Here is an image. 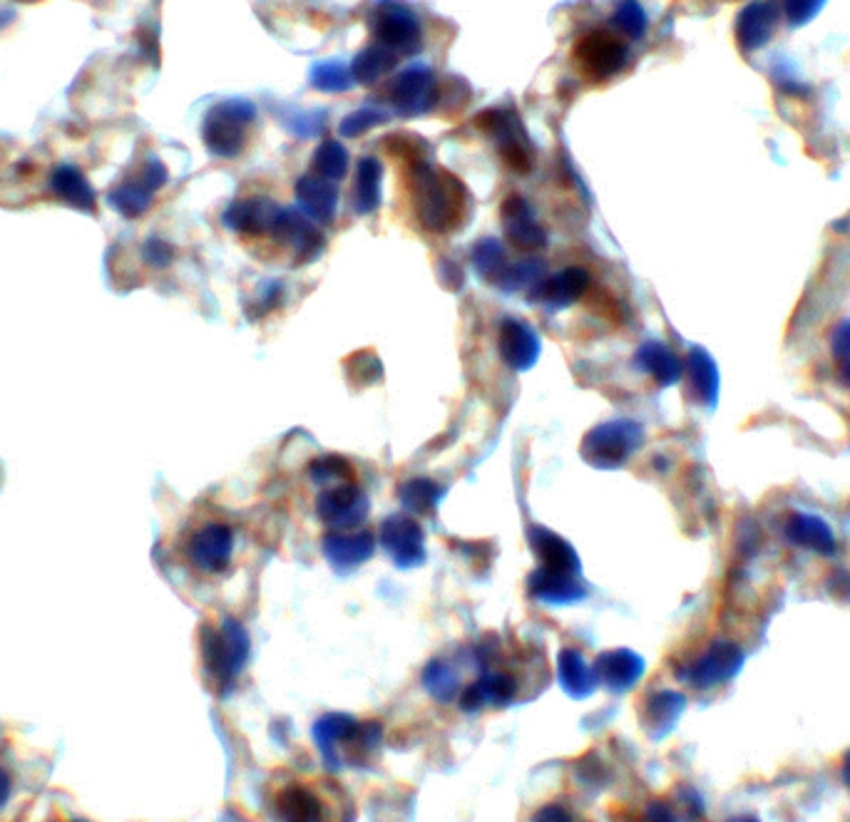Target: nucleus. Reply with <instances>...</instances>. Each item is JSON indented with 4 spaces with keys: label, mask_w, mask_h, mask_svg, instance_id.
Listing matches in <instances>:
<instances>
[{
    "label": "nucleus",
    "mask_w": 850,
    "mask_h": 822,
    "mask_svg": "<svg viewBox=\"0 0 850 822\" xmlns=\"http://www.w3.org/2000/svg\"><path fill=\"white\" fill-rule=\"evenodd\" d=\"M560 684L572 699H587L597 688V672L595 666L587 664V658L577 649H562L558 658Z\"/></svg>",
    "instance_id": "6ab92c4d"
},
{
    "label": "nucleus",
    "mask_w": 850,
    "mask_h": 822,
    "mask_svg": "<svg viewBox=\"0 0 850 822\" xmlns=\"http://www.w3.org/2000/svg\"><path fill=\"white\" fill-rule=\"evenodd\" d=\"M532 822H575V815L560 802H550V806H542L535 812Z\"/></svg>",
    "instance_id": "ea45409f"
},
{
    "label": "nucleus",
    "mask_w": 850,
    "mask_h": 822,
    "mask_svg": "<svg viewBox=\"0 0 850 822\" xmlns=\"http://www.w3.org/2000/svg\"><path fill=\"white\" fill-rule=\"evenodd\" d=\"M50 186H52V192H56L62 202L70 204V207H77V209H85V211H89V209L95 207L93 186H89V182L85 180V174L80 172V169H75V167H70V165L58 167L56 172H52Z\"/></svg>",
    "instance_id": "b1692460"
},
{
    "label": "nucleus",
    "mask_w": 850,
    "mask_h": 822,
    "mask_svg": "<svg viewBox=\"0 0 850 822\" xmlns=\"http://www.w3.org/2000/svg\"><path fill=\"white\" fill-rule=\"evenodd\" d=\"M737 822H754V820H749V818H746V820H737Z\"/></svg>",
    "instance_id": "a19ab883"
},
{
    "label": "nucleus",
    "mask_w": 850,
    "mask_h": 822,
    "mask_svg": "<svg viewBox=\"0 0 850 822\" xmlns=\"http://www.w3.org/2000/svg\"><path fill=\"white\" fill-rule=\"evenodd\" d=\"M682 705H684V701H682V696H679V693L659 691V693H655L647 701V718H649V723L665 726V723H671L679 716Z\"/></svg>",
    "instance_id": "c9c22d12"
},
{
    "label": "nucleus",
    "mask_w": 850,
    "mask_h": 822,
    "mask_svg": "<svg viewBox=\"0 0 850 822\" xmlns=\"http://www.w3.org/2000/svg\"><path fill=\"white\" fill-rule=\"evenodd\" d=\"M778 11L774 3H751L741 11L737 21V40L744 52L758 50L771 38Z\"/></svg>",
    "instance_id": "dca6fc26"
},
{
    "label": "nucleus",
    "mask_w": 850,
    "mask_h": 822,
    "mask_svg": "<svg viewBox=\"0 0 850 822\" xmlns=\"http://www.w3.org/2000/svg\"><path fill=\"white\" fill-rule=\"evenodd\" d=\"M231 549H235V534L224 524H204L190 534L184 554L194 569L204 575H219L229 567Z\"/></svg>",
    "instance_id": "423d86ee"
},
{
    "label": "nucleus",
    "mask_w": 850,
    "mask_h": 822,
    "mask_svg": "<svg viewBox=\"0 0 850 822\" xmlns=\"http://www.w3.org/2000/svg\"><path fill=\"white\" fill-rule=\"evenodd\" d=\"M503 221L507 231V241L517 252H540L548 244V237L542 234V229L535 225V219L527 211V204L523 200H510L503 207Z\"/></svg>",
    "instance_id": "2eb2a0df"
},
{
    "label": "nucleus",
    "mask_w": 850,
    "mask_h": 822,
    "mask_svg": "<svg viewBox=\"0 0 850 822\" xmlns=\"http://www.w3.org/2000/svg\"><path fill=\"white\" fill-rule=\"evenodd\" d=\"M530 547L535 549L537 559L542 561L544 569L560 571V575L579 577V557L572 549V544L554 534L548 527H530Z\"/></svg>",
    "instance_id": "f8f14e48"
},
{
    "label": "nucleus",
    "mask_w": 850,
    "mask_h": 822,
    "mask_svg": "<svg viewBox=\"0 0 850 822\" xmlns=\"http://www.w3.org/2000/svg\"><path fill=\"white\" fill-rule=\"evenodd\" d=\"M848 777H850V761H848Z\"/></svg>",
    "instance_id": "79ce46f5"
},
{
    "label": "nucleus",
    "mask_w": 850,
    "mask_h": 822,
    "mask_svg": "<svg viewBox=\"0 0 850 822\" xmlns=\"http://www.w3.org/2000/svg\"><path fill=\"white\" fill-rule=\"evenodd\" d=\"M836 355L840 361V373H843V378L850 383V324H846L843 328L838 330Z\"/></svg>",
    "instance_id": "58836bf2"
},
{
    "label": "nucleus",
    "mask_w": 850,
    "mask_h": 822,
    "mask_svg": "<svg viewBox=\"0 0 850 822\" xmlns=\"http://www.w3.org/2000/svg\"><path fill=\"white\" fill-rule=\"evenodd\" d=\"M381 544L400 569H414L426 561V540L420 524L406 512L391 515L381 524Z\"/></svg>",
    "instance_id": "39448f33"
},
{
    "label": "nucleus",
    "mask_w": 850,
    "mask_h": 822,
    "mask_svg": "<svg viewBox=\"0 0 850 822\" xmlns=\"http://www.w3.org/2000/svg\"><path fill=\"white\" fill-rule=\"evenodd\" d=\"M276 812L282 822H324V808L316 795L303 788V785H289L279 793Z\"/></svg>",
    "instance_id": "4be33fe9"
},
{
    "label": "nucleus",
    "mask_w": 850,
    "mask_h": 822,
    "mask_svg": "<svg viewBox=\"0 0 850 822\" xmlns=\"http://www.w3.org/2000/svg\"><path fill=\"white\" fill-rule=\"evenodd\" d=\"M572 58L582 70V75L592 83H604L610 80L614 73H620L624 60H626V48L620 38H614L612 33L604 31H595L587 33L585 38H579L575 43V52Z\"/></svg>",
    "instance_id": "20e7f679"
},
{
    "label": "nucleus",
    "mask_w": 850,
    "mask_h": 822,
    "mask_svg": "<svg viewBox=\"0 0 850 822\" xmlns=\"http://www.w3.org/2000/svg\"><path fill=\"white\" fill-rule=\"evenodd\" d=\"M316 512L331 530L348 532L369 517V499L351 482H344L319 495Z\"/></svg>",
    "instance_id": "0eeeda50"
},
{
    "label": "nucleus",
    "mask_w": 850,
    "mask_h": 822,
    "mask_svg": "<svg viewBox=\"0 0 850 822\" xmlns=\"http://www.w3.org/2000/svg\"><path fill=\"white\" fill-rule=\"evenodd\" d=\"M375 540L369 530L328 532L324 537V554L336 571H351L373 557Z\"/></svg>",
    "instance_id": "9d476101"
},
{
    "label": "nucleus",
    "mask_w": 850,
    "mask_h": 822,
    "mask_svg": "<svg viewBox=\"0 0 850 822\" xmlns=\"http://www.w3.org/2000/svg\"><path fill=\"white\" fill-rule=\"evenodd\" d=\"M410 192H414V207L420 225L433 234H447L465 221L468 192L453 174L431 172L428 167L418 165L410 172Z\"/></svg>",
    "instance_id": "f257e3e1"
},
{
    "label": "nucleus",
    "mask_w": 850,
    "mask_h": 822,
    "mask_svg": "<svg viewBox=\"0 0 850 822\" xmlns=\"http://www.w3.org/2000/svg\"><path fill=\"white\" fill-rule=\"evenodd\" d=\"M637 363L642 371H647L659 386H671L679 380V375L684 373L682 361L677 359V353L665 343H647L639 348Z\"/></svg>",
    "instance_id": "393cba45"
},
{
    "label": "nucleus",
    "mask_w": 850,
    "mask_h": 822,
    "mask_svg": "<svg viewBox=\"0 0 850 822\" xmlns=\"http://www.w3.org/2000/svg\"><path fill=\"white\" fill-rule=\"evenodd\" d=\"M423 686H426V691L441 703L453 701L460 691L458 674H455V668L447 664V661H441V658L431 661V664L423 668Z\"/></svg>",
    "instance_id": "cd10ccee"
},
{
    "label": "nucleus",
    "mask_w": 850,
    "mask_h": 822,
    "mask_svg": "<svg viewBox=\"0 0 850 822\" xmlns=\"http://www.w3.org/2000/svg\"><path fill=\"white\" fill-rule=\"evenodd\" d=\"M356 723L354 716H346V713H326L316 721L313 726V738H316V746L324 755V763L328 767H342V758H338V744L346 736V730Z\"/></svg>",
    "instance_id": "5701e85b"
},
{
    "label": "nucleus",
    "mask_w": 850,
    "mask_h": 822,
    "mask_svg": "<svg viewBox=\"0 0 850 822\" xmlns=\"http://www.w3.org/2000/svg\"><path fill=\"white\" fill-rule=\"evenodd\" d=\"M527 589L535 599L548 604H575L587 596V589L579 582V577L560 575V571H550L544 567L532 571L527 579Z\"/></svg>",
    "instance_id": "4468645a"
},
{
    "label": "nucleus",
    "mask_w": 850,
    "mask_h": 822,
    "mask_svg": "<svg viewBox=\"0 0 850 822\" xmlns=\"http://www.w3.org/2000/svg\"><path fill=\"white\" fill-rule=\"evenodd\" d=\"M791 537L795 542L805 544V547H813L821 552L834 547V537H830L828 527L821 524L818 520H811V517H795L791 522Z\"/></svg>",
    "instance_id": "72a5a7b5"
},
{
    "label": "nucleus",
    "mask_w": 850,
    "mask_h": 822,
    "mask_svg": "<svg viewBox=\"0 0 850 822\" xmlns=\"http://www.w3.org/2000/svg\"><path fill=\"white\" fill-rule=\"evenodd\" d=\"M739 666V651L731 643H716L702 658L694 661L692 672H689V681L699 688H709L714 684H721L723 678L733 674V668Z\"/></svg>",
    "instance_id": "f3484780"
},
{
    "label": "nucleus",
    "mask_w": 850,
    "mask_h": 822,
    "mask_svg": "<svg viewBox=\"0 0 850 822\" xmlns=\"http://www.w3.org/2000/svg\"><path fill=\"white\" fill-rule=\"evenodd\" d=\"M311 480L319 485H344L354 480V464L342 455H321L311 462Z\"/></svg>",
    "instance_id": "7c9ffc66"
},
{
    "label": "nucleus",
    "mask_w": 850,
    "mask_h": 822,
    "mask_svg": "<svg viewBox=\"0 0 850 822\" xmlns=\"http://www.w3.org/2000/svg\"><path fill=\"white\" fill-rule=\"evenodd\" d=\"M517 696V681L513 674L488 672L476 684L468 686L460 696V709L476 713L482 709H503Z\"/></svg>",
    "instance_id": "1a4fd4ad"
},
{
    "label": "nucleus",
    "mask_w": 850,
    "mask_h": 822,
    "mask_svg": "<svg viewBox=\"0 0 850 822\" xmlns=\"http://www.w3.org/2000/svg\"><path fill=\"white\" fill-rule=\"evenodd\" d=\"M381 744H383L381 723L356 721L354 726L346 730L342 744H338V758H346L344 763L363 765L366 761H371V758L379 753Z\"/></svg>",
    "instance_id": "a211bd4d"
},
{
    "label": "nucleus",
    "mask_w": 850,
    "mask_h": 822,
    "mask_svg": "<svg viewBox=\"0 0 850 822\" xmlns=\"http://www.w3.org/2000/svg\"><path fill=\"white\" fill-rule=\"evenodd\" d=\"M274 231L294 249L299 264L313 262V258L321 254V249H324V239L319 237V231H313L307 221L291 217V214H282V217L276 219Z\"/></svg>",
    "instance_id": "412c9836"
},
{
    "label": "nucleus",
    "mask_w": 850,
    "mask_h": 822,
    "mask_svg": "<svg viewBox=\"0 0 850 822\" xmlns=\"http://www.w3.org/2000/svg\"><path fill=\"white\" fill-rule=\"evenodd\" d=\"M823 3L826 0H783V11L793 25H803L821 11Z\"/></svg>",
    "instance_id": "4c0bfd02"
},
{
    "label": "nucleus",
    "mask_w": 850,
    "mask_h": 822,
    "mask_svg": "<svg viewBox=\"0 0 850 822\" xmlns=\"http://www.w3.org/2000/svg\"><path fill=\"white\" fill-rule=\"evenodd\" d=\"M642 445V427L630 420H612L592 427L582 440V458L592 468L616 470Z\"/></svg>",
    "instance_id": "7ed1b4c3"
},
{
    "label": "nucleus",
    "mask_w": 850,
    "mask_h": 822,
    "mask_svg": "<svg viewBox=\"0 0 850 822\" xmlns=\"http://www.w3.org/2000/svg\"><path fill=\"white\" fill-rule=\"evenodd\" d=\"M284 299V289L276 281H266L256 289L252 303H249V314L262 318L266 314H272V311L279 306Z\"/></svg>",
    "instance_id": "e433bc0d"
},
{
    "label": "nucleus",
    "mask_w": 850,
    "mask_h": 822,
    "mask_svg": "<svg viewBox=\"0 0 850 822\" xmlns=\"http://www.w3.org/2000/svg\"><path fill=\"white\" fill-rule=\"evenodd\" d=\"M500 355L507 368H513L517 373L530 371L532 365L540 359V338H537L535 330L523 324V321L507 318L503 328H500Z\"/></svg>",
    "instance_id": "6e6552de"
},
{
    "label": "nucleus",
    "mask_w": 850,
    "mask_h": 822,
    "mask_svg": "<svg viewBox=\"0 0 850 822\" xmlns=\"http://www.w3.org/2000/svg\"><path fill=\"white\" fill-rule=\"evenodd\" d=\"M443 489L435 485L433 480L426 478H416L408 480L406 485L400 487V505L414 515H433L435 505L441 503Z\"/></svg>",
    "instance_id": "bb28decb"
},
{
    "label": "nucleus",
    "mask_w": 850,
    "mask_h": 822,
    "mask_svg": "<svg viewBox=\"0 0 850 822\" xmlns=\"http://www.w3.org/2000/svg\"><path fill=\"white\" fill-rule=\"evenodd\" d=\"M13 753H15V746L11 740H3V744H0V820H3L5 812L11 810V806L15 802L13 798H23L25 788H28V781H21L25 773L23 767L11 765Z\"/></svg>",
    "instance_id": "a878e982"
},
{
    "label": "nucleus",
    "mask_w": 850,
    "mask_h": 822,
    "mask_svg": "<svg viewBox=\"0 0 850 822\" xmlns=\"http://www.w3.org/2000/svg\"><path fill=\"white\" fill-rule=\"evenodd\" d=\"M597 681H602L612 691H626L639 681L644 674V661L630 649L604 651L595 664Z\"/></svg>",
    "instance_id": "ddd939ff"
},
{
    "label": "nucleus",
    "mask_w": 850,
    "mask_h": 822,
    "mask_svg": "<svg viewBox=\"0 0 850 822\" xmlns=\"http://www.w3.org/2000/svg\"><path fill=\"white\" fill-rule=\"evenodd\" d=\"M689 383H692V390L696 392V398L709 400L714 398L716 390V371L714 363L709 361V355H704L702 351H696L689 355Z\"/></svg>",
    "instance_id": "473e14b6"
},
{
    "label": "nucleus",
    "mask_w": 850,
    "mask_h": 822,
    "mask_svg": "<svg viewBox=\"0 0 850 822\" xmlns=\"http://www.w3.org/2000/svg\"><path fill=\"white\" fill-rule=\"evenodd\" d=\"M346 378L354 388L375 386L383 378V365L373 351H358L346 361Z\"/></svg>",
    "instance_id": "2f4dec72"
},
{
    "label": "nucleus",
    "mask_w": 850,
    "mask_h": 822,
    "mask_svg": "<svg viewBox=\"0 0 850 822\" xmlns=\"http://www.w3.org/2000/svg\"><path fill=\"white\" fill-rule=\"evenodd\" d=\"M165 180H167L165 167L159 162H149L140 180L122 184L120 190L112 192L110 196L112 207L120 209L124 217H140V214L149 207L152 192L159 190V186L165 184Z\"/></svg>",
    "instance_id": "9b49d317"
},
{
    "label": "nucleus",
    "mask_w": 850,
    "mask_h": 822,
    "mask_svg": "<svg viewBox=\"0 0 850 822\" xmlns=\"http://www.w3.org/2000/svg\"><path fill=\"white\" fill-rule=\"evenodd\" d=\"M276 214H268V207H259V204L249 202V204H239V207L231 209L227 214V225L231 229L241 231V234H262V231H266L268 227L276 225Z\"/></svg>",
    "instance_id": "c85d7f7f"
},
{
    "label": "nucleus",
    "mask_w": 850,
    "mask_h": 822,
    "mask_svg": "<svg viewBox=\"0 0 850 822\" xmlns=\"http://www.w3.org/2000/svg\"><path fill=\"white\" fill-rule=\"evenodd\" d=\"M472 266H476V271L480 276L495 281V276L503 271V266H505L503 264V246H500L495 239L480 241V244L472 249Z\"/></svg>",
    "instance_id": "f704fd0d"
},
{
    "label": "nucleus",
    "mask_w": 850,
    "mask_h": 822,
    "mask_svg": "<svg viewBox=\"0 0 850 822\" xmlns=\"http://www.w3.org/2000/svg\"><path fill=\"white\" fill-rule=\"evenodd\" d=\"M542 274H544V264L537 262V258H527V262L520 264L503 266V271L495 276V283L503 291H523L540 283Z\"/></svg>",
    "instance_id": "c756f323"
},
{
    "label": "nucleus",
    "mask_w": 850,
    "mask_h": 822,
    "mask_svg": "<svg viewBox=\"0 0 850 822\" xmlns=\"http://www.w3.org/2000/svg\"><path fill=\"white\" fill-rule=\"evenodd\" d=\"M249 658V637L235 619H224L219 629H202V661L204 674L219 693L235 684Z\"/></svg>",
    "instance_id": "f03ea898"
},
{
    "label": "nucleus",
    "mask_w": 850,
    "mask_h": 822,
    "mask_svg": "<svg viewBox=\"0 0 850 822\" xmlns=\"http://www.w3.org/2000/svg\"><path fill=\"white\" fill-rule=\"evenodd\" d=\"M589 289V274L579 266H572V269H565L560 274L544 279L540 286H537V293L544 303H552V306H572V303L579 301L585 297V291Z\"/></svg>",
    "instance_id": "aec40b11"
}]
</instances>
